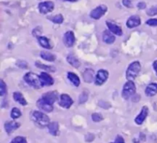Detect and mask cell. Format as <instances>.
Here are the masks:
<instances>
[{
    "label": "cell",
    "mask_w": 157,
    "mask_h": 143,
    "mask_svg": "<svg viewBox=\"0 0 157 143\" xmlns=\"http://www.w3.org/2000/svg\"><path fill=\"white\" fill-rule=\"evenodd\" d=\"M91 118L92 119H93L94 122H101V121H102L103 119H104V117H103V116L101 113H94V114H92Z\"/></svg>",
    "instance_id": "obj_31"
},
{
    "label": "cell",
    "mask_w": 157,
    "mask_h": 143,
    "mask_svg": "<svg viewBox=\"0 0 157 143\" xmlns=\"http://www.w3.org/2000/svg\"><path fill=\"white\" fill-rule=\"evenodd\" d=\"M107 25L108 27L109 30L112 32L114 35H118V36H121V35H123V31L121 29V28L117 24H114V23L111 22V21H107Z\"/></svg>",
    "instance_id": "obj_16"
},
{
    "label": "cell",
    "mask_w": 157,
    "mask_h": 143,
    "mask_svg": "<svg viewBox=\"0 0 157 143\" xmlns=\"http://www.w3.org/2000/svg\"><path fill=\"white\" fill-rule=\"evenodd\" d=\"M67 78H68L69 81H70L75 87H78V86L80 85V84H81V81H80V79L78 77V75L72 73V72H68V73H67Z\"/></svg>",
    "instance_id": "obj_21"
},
{
    "label": "cell",
    "mask_w": 157,
    "mask_h": 143,
    "mask_svg": "<svg viewBox=\"0 0 157 143\" xmlns=\"http://www.w3.org/2000/svg\"><path fill=\"white\" fill-rule=\"evenodd\" d=\"M19 126L20 124L15 121H9V122H6L5 123V130L9 135L19 128Z\"/></svg>",
    "instance_id": "obj_13"
},
{
    "label": "cell",
    "mask_w": 157,
    "mask_h": 143,
    "mask_svg": "<svg viewBox=\"0 0 157 143\" xmlns=\"http://www.w3.org/2000/svg\"><path fill=\"white\" fill-rule=\"evenodd\" d=\"M48 128L50 134H52V136H58V133H59V126H58V122H50L48 126Z\"/></svg>",
    "instance_id": "obj_18"
},
{
    "label": "cell",
    "mask_w": 157,
    "mask_h": 143,
    "mask_svg": "<svg viewBox=\"0 0 157 143\" xmlns=\"http://www.w3.org/2000/svg\"><path fill=\"white\" fill-rule=\"evenodd\" d=\"M37 107L39 109H41V110L44 112H47V113H51V112L53 110V104L49 103L48 102H47L46 100H44L43 98L38 100L37 101Z\"/></svg>",
    "instance_id": "obj_8"
},
{
    "label": "cell",
    "mask_w": 157,
    "mask_h": 143,
    "mask_svg": "<svg viewBox=\"0 0 157 143\" xmlns=\"http://www.w3.org/2000/svg\"><path fill=\"white\" fill-rule=\"evenodd\" d=\"M32 119L33 122L40 127L48 126L50 123L48 116L40 111H34L32 114Z\"/></svg>",
    "instance_id": "obj_1"
},
{
    "label": "cell",
    "mask_w": 157,
    "mask_h": 143,
    "mask_svg": "<svg viewBox=\"0 0 157 143\" xmlns=\"http://www.w3.org/2000/svg\"><path fill=\"white\" fill-rule=\"evenodd\" d=\"M21 116V113L18 108L16 107H14L13 109L11 111V117L13 119H16L18 118H19L20 116Z\"/></svg>",
    "instance_id": "obj_28"
},
{
    "label": "cell",
    "mask_w": 157,
    "mask_h": 143,
    "mask_svg": "<svg viewBox=\"0 0 157 143\" xmlns=\"http://www.w3.org/2000/svg\"><path fill=\"white\" fill-rule=\"evenodd\" d=\"M136 93V86L132 81H128L124 86L122 91V96L127 100Z\"/></svg>",
    "instance_id": "obj_4"
},
{
    "label": "cell",
    "mask_w": 157,
    "mask_h": 143,
    "mask_svg": "<svg viewBox=\"0 0 157 143\" xmlns=\"http://www.w3.org/2000/svg\"><path fill=\"white\" fill-rule=\"evenodd\" d=\"M153 68H154L155 71H156V73L157 75V60H156V61H155L154 62H153Z\"/></svg>",
    "instance_id": "obj_38"
},
{
    "label": "cell",
    "mask_w": 157,
    "mask_h": 143,
    "mask_svg": "<svg viewBox=\"0 0 157 143\" xmlns=\"http://www.w3.org/2000/svg\"><path fill=\"white\" fill-rule=\"evenodd\" d=\"M147 24L150 26H157V18H151L147 20Z\"/></svg>",
    "instance_id": "obj_33"
},
{
    "label": "cell",
    "mask_w": 157,
    "mask_h": 143,
    "mask_svg": "<svg viewBox=\"0 0 157 143\" xmlns=\"http://www.w3.org/2000/svg\"><path fill=\"white\" fill-rule=\"evenodd\" d=\"M44 100H46L47 102H48L49 103L53 104L55 101H57L58 100V93L55 91H51L48 92V93H44L42 95V97Z\"/></svg>",
    "instance_id": "obj_14"
},
{
    "label": "cell",
    "mask_w": 157,
    "mask_h": 143,
    "mask_svg": "<svg viewBox=\"0 0 157 143\" xmlns=\"http://www.w3.org/2000/svg\"><path fill=\"white\" fill-rule=\"evenodd\" d=\"M6 93H7V87H6L4 81L1 80L0 81V95H1V96H3Z\"/></svg>",
    "instance_id": "obj_29"
},
{
    "label": "cell",
    "mask_w": 157,
    "mask_h": 143,
    "mask_svg": "<svg viewBox=\"0 0 157 143\" xmlns=\"http://www.w3.org/2000/svg\"><path fill=\"white\" fill-rule=\"evenodd\" d=\"M67 62H68L69 64L74 67L78 68V67H79L80 66H81V63H80V61H78V58H77L75 56H74L73 55H69L67 57Z\"/></svg>",
    "instance_id": "obj_20"
},
{
    "label": "cell",
    "mask_w": 157,
    "mask_h": 143,
    "mask_svg": "<svg viewBox=\"0 0 157 143\" xmlns=\"http://www.w3.org/2000/svg\"><path fill=\"white\" fill-rule=\"evenodd\" d=\"M149 113V109L147 107H144L142 108L140 113L136 116V118L135 119V122H136L137 125H141L143 124V122H144V120L146 119V118L148 116Z\"/></svg>",
    "instance_id": "obj_12"
},
{
    "label": "cell",
    "mask_w": 157,
    "mask_h": 143,
    "mask_svg": "<svg viewBox=\"0 0 157 143\" xmlns=\"http://www.w3.org/2000/svg\"><path fill=\"white\" fill-rule=\"evenodd\" d=\"M40 81H41V85L42 87H48V86L53 85L54 84V80L48 73H45V72H42V73L40 74Z\"/></svg>",
    "instance_id": "obj_10"
},
{
    "label": "cell",
    "mask_w": 157,
    "mask_h": 143,
    "mask_svg": "<svg viewBox=\"0 0 157 143\" xmlns=\"http://www.w3.org/2000/svg\"><path fill=\"white\" fill-rule=\"evenodd\" d=\"M114 143H125V141H124V138L121 136H117L116 139H115Z\"/></svg>",
    "instance_id": "obj_36"
},
{
    "label": "cell",
    "mask_w": 157,
    "mask_h": 143,
    "mask_svg": "<svg viewBox=\"0 0 157 143\" xmlns=\"http://www.w3.org/2000/svg\"><path fill=\"white\" fill-rule=\"evenodd\" d=\"M141 20L138 15H133L130 18H128L127 21V26L129 28H133L137 27L140 24Z\"/></svg>",
    "instance_id": "obj_15"
},
{
    "label": "cell",
    "mask_w": 157,
    "mask_h": 143,
    "mask_svg": "<svg viewBox=\"0 0 157 143\" xmlns=\"http://www.w3.org/2000/svg\"><path fill=\"white\" fill-rule=\"evenodd\" d=\"M137 6L140 9H144L146 8V3L144 2H141L138 3Z\"/></svg>",
    "instance_id": "obj_37"
},
{
    "label": "cell",
    "mask_w": 157,
    "mask_h": 143,
    "mask_svg": "<svg viewBox=\"0 0 157 143\" xmlns=\"http://www.w3.org/2000/svg\"><path fill=\"white\" fill-rule=\"evenodd\" d=\"M49 20L52 21L53 23H55V24H61L64 21V17H63L62 15L59 14V15H53L52 17H49Z\"/></svg>",
    "instance_id": "obj_26"
},
{
    "label": "cell",
    "mask_w": 157,
    "mask_h": 143,
    "mask_svg": "<svg viewBox=\"0 0 157 143\" xmlns=\"http://www.w3.org/2000/svg\"><path fill=\"white\" fill-rule=\"evenodd\" d=\"M41 57L44 60L48 61H54L56 59V57L52 53H49L48 51H41Z\"/></svg>",
    "instance_id": "obj_25"
},
{
    "label": "cell",
    "mask_w": 157,
    "mask_h": 143,
    "mask_svg": "<svg viewBox=\"0 0 157 143\" xmlns=\"http://www.w3.org/2000/svg\"><path fill=\"white\" fill-rule=\"evenodd\" d=\"M103 40L107 44H113L115 41V36L109 31H105L103 33Z\"/></svg>",
    "instance_id": "obj_19"
},
{
    "label": "cell",
    "mask_w": 157,
    "mask_h": 143,
    "mask_svg": "<svg viewBox=\"0 0 157 143\" xmlns=\"http://www.w3.org/2000/svg\"><path fill=\"white\" fill-rule=\"evenodd\" d=\"M35 65L36 67H39V68L43 69V70H46V71H51V72H55L56 69L54 67H52V66H47L45 64H42L39 62H36L35 63Z\"/></svg>",
    "instance_id": "obj_27"
},
{
    "label": "cell",
    "mask_w": 157,
    "mask_h": 143,
    "mask_svg": "<svg viewBox=\"0 0 157 143\" xmlns=\"http://www.w3.org/2000/svg\"><path fill=\"white\" fill-rule=\"evenodd\" d=\"M107 11V7L105 5H101V6H98L97 8H95L94 10L91 11L90 15L92 18L94 19H99L101 18L104 14L106 13V12Z\"/></svg>",
    "instance_id": "obj_5"
},
{
    "label": "cell",
    "mask_w": 157,
    "mask_h": 143,
    "mask_svg": "<svg viewBox=\"0 0 157 143\" xmlns=\"http://www.w3.org/2000/svg\"><path fill=\"white\" fill-rule=\"evenodd\" d=\"M141 70V65L139 61H134L129 66L127 70V73H126V76H127V79L128 81H132L136 79V77L139 74L140 71Z\"/></svg>",
    "instance_id": "obj_2"
},
{
    "label": "cell",
    "mask_w": 157,
    "mask_h": 143,
    "mask_svg": "<svg viewBox=\"0 0 157 143\" xmlns=\"http://www.w3.org/2000/svg\"><path fill=\"white\" fill-rule=\"evenodd\" d=\"M10 143H28L26 141L25 138L22 137V136H17V137L14 138Z\"/></svg>",
    "instance_id": "obj_30"
},
{
    "label": "cell",
    "mask_w": 157,
    "mask_h": 143,
    "mask_svg": "<svg viewBox=\"0 0 157 143\" xmlns=\"http://www.w3.org/2000/svg\"><path fill=\"white\" fill-rule=\"evenodd\" d=\"M147 15L150 16H153V15H157V7H152L149 9L147 12Z\"/></svg>",
    "instance_id": "obj_32"
},
{
    "label": "cell",
    "mask_w": 157,
    "mask_h": 143,
    "mask_svg": "<svg viewBox=\"0 0 157 143\" xmlns=\"http://www.w3.org/2000/svg\"><path fill=\"white\" fill-rule=\"evenodd\" d=\"M13 98L15 100V101H16L17 103H20L22 106L27 105V102H26V100L25 99V97L23 96V95L21 94L19 92H15L13 94Z\"/></svg>",
    "instance_id": "obj_22"
},
{
    "label": "cell",
    "mask_w": 157,
    "mask_h": 143,
    "mask_svg": "<svg viewBox=\"0 0 157 143\" xmlns=\"http://www.w3.org/2000/svg\"><path fill=\"white\" fill-rule=\"evenodd\" d=\"M38 42H39L40 45L41 47H44L46 49H51L52 48V46H51L50 41H49V39H48L46 37H38Z\"/></svg>",
    "instance_id": "obj_23"
},
{
    "label": "cell",
    "mask_w": 157,
    "mask_h": 143,
    "mask_svg": "<svg viewBox=\"0 0 157 143\" xmlns=\"http://www.w3.org/2000/svg\"><path fill=\"white\" fill-rule=\"evenodd\" d=\"M64 1H67V2H76L78 0H64Z\"/></svg>",
    "instance_id": "obj_39"
},
{
    "label": "cell",
    "mask_w": 157,
    "mask_h": 143,
    "mask_svg": "<svg viewBox=\"0 0 157 143\" xmlns=\"http://www.w3.org/2000/svg\"><path fill=\"white\" fill-rule=\"evenodd\" d=\"M64 43L67 47H71L74 45L75 42V34L72 32L69 31L67 32L64 35Z\"/></svg>",
    "instance_id": "obj_11"
},
{
    "label": "cell",
    "mask_w": 157,
    "mask_h": 143,
    "mask_svg": "<svg viewBox=\"0 0 157 143\" xmlns=\"http://www.w3.org/2000/svg\"><path fill=\"white\" fill-rule=\"evenodd\" d=\"M73 100L71 98V96L67 94H61L60 96L59 105L62 107L63 108L69 109L73 104Z\"/></svg>",
    "instance_id": "obj_9"
},
{
    "label": "cell",
    "mask_w": 157,
    "mask_h": 143,
    "mask_svg": "<svg viewBox=\"0 0 157 143\" xmlns=\"http://www.w3.org/2000/svg\"><path fill=\"white\" fill-rule=\"evenodd\" d=\"M24 80L29 85L32 86L35 89H40L42 87L40 77L32 72H29L24 76Z\"/></svg>",
    "instance_id": "obj_3"
},
{
    "label": "cell",
    "mask_w": 157,
    "mask_h": 143,
    "mask_svg": "<svg viewBox=\"0 0 157 143\" xmlns=\"http://www.w3.org/2000/svg\"><path fill=\"white\" fill-rule=\"evenodd\" d=\"M94 77V70L90 69H87L84 73V79L86 82L90 83L93 81Z\"/></svg>",
    "instance_id": "obj_24"
},
{
    "label": "cell",
    "mask_w": 157,
    "mask_h": 143,
    "mask_svg": "<svg viewBox=\"0 0 157 143\" xmlns=\"http://www.w3.org/2000/svg\"><path fill=\"white\" fill-rule=\"evenodd\" d=\"M145 93L148 96H153L157 93V84L152 83L147 87L145 90Z\"/></svg>",
    "instance_id": "obj_17"
},
{
    "label": "cell",
    "mask_w": 157,
    "mask_h": 143,
    "mask_svg": "<svg viewBox=\"0 0 157 143\" xmlns=\"http://www.w3.org/2000/svg\"><path fill=\"white\" fill-rule=\"evenodd\" d=\"M87 100V95L85 93H82V94L81 95V96L79 97V103H83L86 102V100Z\"/></svg>",
    "instance_id": "obj_34"
},
{
    "label": "cell",
    "mask_w": 157,
    "mask_h": 143,
    "mask_svg": "<svg viewBox=\"0 0 157 143\" xmlns=\"http://www.w3.org/2000/svg\"><path fill=\"white\" fill-rule=\"evenodd\" d=\"M109 73L107 70H98V73H97L96 78H95V84L98 86L102 85L103 84L107 81V78H108Z\"/></svg>",
    "instance_id": "obj_6"
},
{
    "label": "cell",
    "mask_w": 157,
    "mask_h": 143,
    "mask_svg": "<svg viewBox=\"0 0 157 143\" xmlns=\"http://www.w3.org/2000/svg\"><path fill=\"white\" fill-rule=\"evenodd\" d=\"M123 4L127 8L133 7V5H132V0H123Z\"/></svg>",
    "instance_id": "obj_35"
},
{
    "label": "cell",
    "mask_w": 157,
    "mask_h": 143,
    "mask_svg": "<svg viewBox=\"0 0 157 143\" xmlns=\"http://www.w3.org/2000/svg\"><path fill=\"white\" fill-rule=\"evenodd\" d=\"M112 143H114V142H112Z\"/></svg>",
    "instance_id": "obj_40"
},
{
    "label": "cell",
    "mask_w": 157,
    "mask_h": 143,
    "mask_svg": "<svg viewBox=\"0 0 157 143\" xmlns=\"http://www.w3.org/2000/svg\"><path fill=\"white\" fill-rule=\"evenodd\" d=\"M55 5L52 1H45L43 2L39 3L38 5V9L41 14H47L53 11Z\"/></svg>",
    "instance_id": "obj_7"
}]
</instances>
